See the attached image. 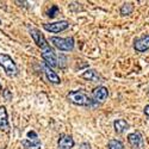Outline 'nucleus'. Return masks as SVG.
I'll list each match as a JSON object with an SVG mask.
<instances>
[{
	"label": "nucleus",
	"instance_id": "obj_1",
	"mask_svg": "<svg viewBox=\"0 0 149 149\" xmlns=\"http://www.w3.org/2000/svg\"><path fill=\"white\" fill-rule=\"evenodd\" d=\"M67 99L69 103L77 106H91L93 104L92 98H90L82 91H70L67 94Z\"/></svg>",
	"mask_w": 149,
	"mask_h": 149
},
{
	"label": "nucleus",
	"instance_id": "obj_2",
	"mask_svg": "<svg viewBox=\"0 0 149 149\" xmlns=\"http://www.w3.org/2000/svg\"><path fill=\"white\" fill-rule=\"evenodd\" d=\"M0 67L5 70L6 75L10 78L18 75V67L16 65V62L7 54H4V53L0 54Z\"/></svg>",
	"mask_w": 149,
	"mask_h": 149
},
{
	"label": "nucleus",
	"instance_id": "obj_3",
	"mask_svg": "<svg viewBox=\"0 0 149 149\" xmlns=\"http://www.w3.org/2000/svg\"><path fill=\"white\" fill-rule=\"evenodd\" d=\"M50 42L54 44L55 48H57L61 52H72L74 49V38L73 37H66V38H62V37H50Z\"/></svg>",
	"mask_w": 149,
	"mask_h": 149
},
{
	"label": "nucleus",
	"instance_id": "obj_4",
	"mask_svg": "<svg viewBox=\"0 0 149 149\" xmlns=\"http://www.w3.org/2000/svg\"><path fill=\"white\" fill-rule=\"evenodd\" d=\"M22 144L25 149H42V142L38 139V135L33 130L28 132V139L23 140Z\"/></svg>",
	"mask_w": 149,
	"mask_h": 149
},
{
	"label": "nucleus",
	"instance_id": "obj_5",
	"mask_svg": "<svg viewBox=\"0 0 149 149\" xmlns=\"http://www.w3.org/2000/svg\"><path fill=\"white\" fill-rule=\"evenodd\" d=\"M42 58L45 61V66L50 67V68H55L58 67V56L56 55V53L54 52V49H52L49 47L48 49H44L42 52Z\"/></svg>",
	"mask_w": 149,
	"mask_h": 149
},
{
	"label": "nucleus",
	"instance_id": "obj_6",
	"mask_svg": "<svg viewBox=\"0 0 149 149\" xmlns=\"http://www.w3.org/2000/svg\"><path fill=\"white\" fill-rule=\"evenodd\" d=\"M69 28V22L67 20H60L55 23H45L43 24V29L48 32L52 33H60L62 31H65Z\"/></svg>",
	"mask_w": 149,
	"mask_h": 149
},
{
	"label": "nucleus",
	"instance_id": "obj_7",
	"mask_svg": "<svg viewBox=\"0 0 149 149\" xmlns=\"http://www.w3.org/2000/svg\"><path fill=\"white\" fill-rule=\"evenodd\" d=\"M109 97V90L105 86H98L92 91V102L95 104H103Z\"/></svg>",
	"mask_w": 149,
	"mask_h": 149
},
{
	"label": "nucleus",
	"instance_id": "obj_8",
	"mask_svg": "<svg viewBox=\"0 0 149 149\" xmlns=\"http://www.w3.org/2000/svg\"><path fill=\"white\" fill-rule=\"evenodd\" d=\"M30 35H31V37H32V40H33V42L36 43V45L38 47V48H41V49H48L49 47V43H48V41L45 40V37L43 36V33H41V31L40 30H37V29H30Z\"/></svg>",
	"mask_w": 149,
	"mask_h": 149
},
{
	"label": "nucleus",
	"instance_id": "obj_9",
	"mask_svg": "<svg viewBox=\"0 0 149 149\" xmlns=\"http://www.w3.org/2000/svg\"><path fill=\"white\" fill-rule=\"evenodd\" d=\"M134 49L137 53H144L149 50V35L142 36L140 38H136L134 42Z\"/></svg>",
	"mask_w": 149,
	"mask_h": 149
},
{
	"label": "nucleus",
	"instance_id": "obj_10",
	"mask_svg": "<svg viewBox=\"0 0 149 149\" xmlns=\"http://www.w3.org/2000/svg\"><path fill=\"white\" fill-rule=\"evenodd\" d=\"M75 144L74 142V139L70 135L67 134H61L58 141H57V148L58 149H72Z\"/></svg>",
	"mask_w": 149,
	"mask_h": 149
},
{
	"label": "nucleus",
	"instance_id": "obj_11",
	"mask_svg": "<svg viewBox=\"0 0 149 149\" xmlns=\"http://www.w3.org/2000/svg\"><path fill=\"white\" fill-rule=\"evenodd\" d=\"M10 122H8V115L7 110L4 105H0V131L10 132Z\"/></svg>",
	"mask_w": 149,
	"mask_h": 149
},
{
	"label": "nucleus",
	"instance_id": "obj_12",
	"mask_svg": "<svg viewBox=\"0 0 149 149\" xmlns=\"http://www.w3.org/2000/svg\"><path fill=\"white\" fill-rule=\"evenodd\" d=\"M128 142L134 149H140L142 147V143H143V139H142L141 132L135 131V132L129 134L128 135Z\"/></svg>",
	"mask_w": 149,
	"mask_h": 149
},
{
	"label": "nucleus",
	"instance_id": "obj_13",
	"mask_svg": "<svg viewBox=\"0 0 149 149\" xmlns=\"http://www.w3.org/2000/svg\"><path fill=\"white\" fill-rule=\"evenodd\" d=\"M81 78L85 79V80H88L91 82H95V84L102 82V77L99 75V73L97 70H94V69H87V70H85L81 74Z\"/></svg>",
	"mask_w": 149,
	"mask_h": 149
},
{
	"label": "nucleus",
	"instance_id": "obj_14",
	"mask_svg": "<svg viewBox=\"0 0 149 149\" xmlns=\"http://www.w3.org/2000/svg\"><path fill=\"white\" fill-rule=\"evenodd\" d=\"M43 72H44V74H45V77H47V79H48L49 82L55 84V85H58V84L61 82L60 77L57 75V74H56L50 67L44 66V67H43Z\"/></svg>",
	"mask_w": 149,
	"mask_h": 149
},
{
	"label": "nucleus",
	"instance_id": "obj_15",
	"mask_svg": "<svg viewBox=\"0 0 149 149\" xmlns=\"http://www.w3.org/2000/svg\"><path fill=\"white\" fill-rule=\"evenodd\" d=\"M113 129L117 134H123L127 129H129V123L125 119H116L113 122Z\"/></svg>",
	"mask_w": 149,
	"mask_h": 149
},
{
	"label": "nucleus",
	"instance_id": "obj_16",
	"mask_svg": "<svg viewBox=\"0 0 149 149\" xmlns=\"http://www.w3.org/2000/svg\"><path fill=\"white\" fill-rule=\"evenodd\" d=\"M134 4L132 3H124L122 6H120V10H119V13L122 16H129L134 12Z\"/></svg>",
	"mask_w": 149,
	"mask_h": 149
},
{
	"label": "nucleus",
	"instance_id": "obj_17",
	"mask_svg": "<svg viewBox=\"0 0 149 149\" xmlns=\"http://www.w3.org/2000/svg\"><path fill=\"white\" fill-rule=\"evenodd\" d=\"M107 148H109V149H124V144H123L122 141L112 139V140H110V141H109V143H107Z\"/></svg>",
	"mask_w": 149,
	"mask_h": 149
},
{
	"label": "nucleus",
	"instance_id": "obj_18",
	"mask_svg": "<svg viewBox=\"0 0 149 149\" xmlns=\"http://www.w3.org/2000/svg\"><path fill=\"white\" fill-rule=\"evenodd\" d=\"M58 11H60L58 6H57V5H53V6L50 7V10L48 11V17H49V18H54V17L58 13Z\"/></svg>",
	"mask_w": 149,
	"mask_h": 149
},
{
	"label": "nucleus",
	"instance_id": "obj_19",
	"mask_svg": "<svg viewBox=\"0 0 149 149\" xmlns=\"http://www.w3.org/2000/svg\"><path fill=\"white\" fill-rule=\"evenodd\" d=\"M3 97L5 98V100H7V102H11L12 100V93L7 88L3 90Z\"/></svg>",
	"mask_w": 149,
	"mask_h": 149
},
{
	"label": "nucleus",
	"instance_id": "obj_20",
	"mask_svg": "<svg viewBox=\"0 0 149 149\" xmlns=\"http://www.w3.org/2000/svg\"><path fill=\"white\" fill-rule=\"evenodd\" d=\"M79 149H91V144L88 142H84V143L80 144Z\"/></svg>",
	"mask_w": 149,
	"mask_h": 149
},
{
	"label": "nucleus",
	"instance_id": "obj_21",
	"mask_svg": "<svg viewBox=\"0 0 149 149\" xmlns=\"http://www.w3.org/2000/svg\"><path fill=\"white\" fill-rule=\"evenodd\" d=\"M143 112H144L146 117H148V118H149V104H148V105H146V107L143 109Z\"/></svg>",
	"mask_w": 149,
	"mask_h": 149
},
{
	"label": "nucleus",
	"instance_id": "obj_22",
	"mask_svg": "<svg viewBox=\"0 0 149 149\" xmlns=\"http://www.w3.org/2000/svg\"><path fill=\"white\" fill-rule=\"evenodd\" d=\"M0 91H3V86H1V84H0Z\"/></svg>",
	"mask_w": 149,
	"mask_h": 149
},
{
	"label": "nucleus",
	"instance_id": "obj_23",
	"mask_svg": "<svg viewBox=\"0 0 149 149\" xmlns=\"http://www.w3.org/2000/svg\"><path fill=\"white\" fill-rule=\"evenodd\" d=\"M147 92H148V94H149V87H148V88H147Z\"/></svg>",
	"mask_w": 149,
	"mask_h": 149
}]
</instances>
